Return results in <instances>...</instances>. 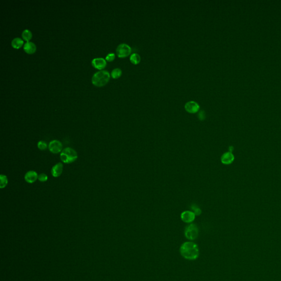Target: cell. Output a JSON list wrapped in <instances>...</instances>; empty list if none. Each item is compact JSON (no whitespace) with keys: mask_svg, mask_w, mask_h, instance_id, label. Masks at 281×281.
Returning a JSON list of instances; mask_svg holds the SVG:
<instances>
[{"mask_svg":"<svg viewBox=\"0 0 281 281\" xmlns=\"http://www.w3.org/2000/svg\"><path fill=\"white\" fill-rule=\"evenodd\" d=\"M181 255L186 259L196 260L199 255L198 245L193 242H186L182 244L179 249Z\"/></svg>","mask_w":281,"mask_h":281,"instance_id":"6da1fadb","label":"cell"},{"mask_svg":"<svg viewBox=\"0 0 281 281\" xmlns=\"http://www.w3.org/2000/svg\"><path fill=\"white\" fill-rule=\"evenodd\" d=\"M109 79L110 74L107 70H100L92 76V83L94 86L101 87L106 85Z\"/></svg>","mask_w":281,"mask_h":281,"instance_id":"7a4b0ae2","label":"cell"},{"mask_svg":"<svg viewBox=\"0 0 281 281\" xmlns=\"http://www.w3.org/2000/svg\"><path fill=\"white\" fill-rule=\"evenodd\" d=\"M60 158L62 162L64 163H72L77 160L78 158V153L72 148H65L61 153Z\"/></svg>","mask_w":281,"mask_h":281,"instance_id":"3957f363","label":"cell"},{"mask_svg":"<svg viewBox=\"0 0 281 281\" xmlns=\"http://www.w3.org/2000/svg\"><path fill=\"white\" fill-rule=\"evenodd\" d=\"M198 228L195 224H191L190 225H188L185 228V237L190 240L193 241L195 239L198 237Z\"/></svg>","mask_w":281,"mask_h":281,"instance_id":"277c9868","label":"cell"},{"mask_svg":"<svg viewBox=\"0 0 281 281\" xmlns=\"http://www.w3.org/2000/svg\"><path fill=\"white\" fill-rule=\"evenodd\" d=\"M116 52L117 56L120 58L126 57L131 54V47L126 43H121L117 47Z\"/></svg>","mask_w":281,"mask_h":281,"instance_id":"5b68a950","label":"cell"},{"mask_svg":"<svg viewBox=\"0 0 281 281\" xmlns=\"http://www.w3.org/2000/svg\"><path fill=\"white\" fill-rule=\"evenodd\" d=\"M62 148L63 145L62 143L57 139L51 141L48 145L49 150L54 154H57L61 152L62 151Z\"/></svg>","mask_w":281,"mask_h":281,"instance_id":"8992f818","label":"cell"},{"mask_svg":"<svg viewBox=\"0 0 281 281\" xmlns=\"http://www.w3.org/2000/svg\"><path fill=\"white\" fill-rule=\"evenodd\" d=\"M195 218V215L192 211L190 210H186L185 212H182L181 214V219L182 221L190 224L193 222Z\"/></svg>","mask_w":281,"mask_h":281,"instance_id":"52a82bcc","label":"cell"},{"mask_svg":"<svg viewBox=\"0 0 281 281\" xmlns=\"http://www.w3.org/2000/svg\"><path fill=\"white\" fill-rule=\"evenodd\" d=\"M185 108L186 110L190 113H195L199 111L200 106L198 103L191 101L185 104Z\"/></svg>","mask_w":281,"mask_h":281,"instance_id":"ba28073f","label":"cell"},{"mask_svg":"<svg viewBox=\"0 0 281 281\" xmlns=\"http://www.w3.org/2000/svg\"><path fill=\"white\" fill-rule=\"evenodd\" d=\"M38 177L39 175L34 170H31L27 172L25 174L24 179L26 182L29 183H33L38 179Z\"/></svg>","mask_w":281,"mask_h":281,"instance_id":"9c48e42d","label":"cell"},{"mask_svg":"<svg viewBox=\"0 0 281 281\" xmlns=\"http://www.w3.org/2000/svg\"><path fill=\"white\" fill-rule=\"evenodd\" d=\"M235 160V156L232 152H227L222 154L221 157V163L225 165H229L233 162Z\"/></svg>","mask_w":281,"mask_h":281,"instance_id":"30bf717a","label":"cell"},{"mask_svg":"<svg viewBox=\"0 0 281 281\" xmlns=\"http://www.w3.org/2000/svg\"><path fill=\"white\" fill-rule=\"evenodd\" d=\"M92 65L95 68L101 70L103 69L106 66L107 62L104 58H94L92 61Z\"/></svg>","mask_w":281,"mask_h":281,"instance_id":"8fae6325","label":"cell"},{"mask_svg":"<svg viewBox=\"0 0 281 281\" xmlns=\"http://www.w3.org/2000/svg\"><path fill=\"white\" fill-rule=\"evenodd\" d=\"M63 170V165L62 163H58L54 165L51 170V174L54 177L60 176Z\"/></svg>","mask_w":281,"mask_h":281,"instance_id":"7c38bea8","label":"cell"},{"mask_svg":"<svg viewBox=\"0 0 281 281\" xmlns=\"http://www.w3.org/2000/svg\"><path fill=\"white\" fill-rule=\"evenodd\" d=\"M23 48L24 51H25V52H27V54H32L36 51V47L33 43L29 41L24 44Z\"/></svg>","mask_w":281,"mask_h":281,"instance_id":"4fadbf2b","label":"cell"},{"mask_svg":"<svg viewBox=\"0 0 281 281\" xmlns=\"http://www.w3.org/2000/svg\"><path fill=\"white\" fill-rule=\"evenodd\" d=\"M12 46L13 48L16 49H18L22 47L23 44V41L20 38H14L13 40L12 41Z\"/></svg>","mask_w":281,"mask_h":281,"instance_id":"5bb4252c","label":"cell"},{"mask_svg":"<svg viewBox=\"0 0 281 281\" xmlns=\"http://www.w3.org/2000/svg\"><path fill=\"white\" fill-rule=\"evenodd\" d=\"M22 38L24 40L29 42L30 40L32 38V33L29 30L25 29L22 32Z\"/></svg>","mask_w":281,"mask_h":281,"instance_id":"9a60e30c","label":"cell"},{"mask_svg":"<svg viewBox=\"0 0 281 281\" xmlns=\"http://www.w3.org/2000/svg\"><path fill=\"white\" fill-rule=\"evenodd\" d=\"M8 179L7 177L5 175H1L0 176V188L1 189L6 187L8 184Z\"/></svg>","mask_w":281,"mask_h":281,"instance_id":"2e32d148","label":"cell"},{"mask_svg":"<svg viewBox=\"0 0 281 281\" xmlns=\"http://www.w3.org/2000/svg\"><path fill=\"white\" fill-rule=\"evenodd\" d=\"M130 59L131 63H132L134 65H137L140 62L141 57L139 54H131Z\"/></svg>","mask_w":281,"mask_h":281,"instance_id":"e0dca14e","label":"cell"},{"mask_svg":"<svg viewBox=\"0 0 281 281\" xmlns=\"http://www.w3.org/2000/svg\"><path fill=\"white\" fill-rule=\"evenodd\" d=\"M122 74V71L119 68H115L111 72V76L113 79H117L119 78Z\"/></svg>","mask_w":281,"mask_h":281,"instance_id":"ac0fdd59","label":"cell"},{"mask_svg":"<svg viewBox=\"0 0 281 281\" xmlns=\"http://www.w3.org/2000/svg\"><path fill=\"white\" fill-rule=\"evenodd\" d=\"M38 147L40 150H45L48 148V145L45 141H40L38 142Z\"/></svg>","mask_w":281,"mask_h":281,"instance_id":"d6986e66","label":"cell"},{"mask_svg":"<svg viewBox=\"0 0 281 281\" xmlns=\"http://www.w3.org/2000/svg\"><path fill=\"white\" fill-rule=\"evenodd\" d=\"M191 208H192V212L194 213V214L195 215H199L201 214L202 213V210L201 209L198 208V206H197L195 204H193L192 206H191Z\"/></svg>","mask_w":281,"mask_h":281,"instance_id":"ffe728a7","label":"cell"},{"mask_svg":"<svg viewBox=\"0 0 281 281\" xmlns=\"http://www.w3.org/2000/svg\"><path fill=\"white\" fill-rule=\"evenodd\" d=\"M38 179L41 182H46L48 179V176L46 174L42 173L39 175Z\"/></svg>","mask_w":281,"mask_h":281,"instance_id":"44dd1931","label":"cell"},{"mask_svg":"<svg viewBox=\"0 0 281 281\" xmlns=\"http://www.w3.org/2000/svg\"><path fill=\"white\" fill-rule=\"evenodd\" d=\"M115 54L111 53V54H109L107 55V56L105 57V59L107 61L112 62L114 59H115Z\"/></svg>","mask_w":281,"mask_h":281,"instance_id":"7402d4cb","label":"cell"},{"mask_svg":"<svg viewBox=\"0 0 281 281\" xmlns=\"http://www.w3.org/2000/svg\"><path fill=\"white\" fill-rule=\"evenodd\" d=\"M198 118L201 120H203L205 119V112L204 110H201L198 115Z\"/></svg>","mask_w":281,"mask_h":281,"instance_id":"603a6c76","label":"cell"}]
</instances>
